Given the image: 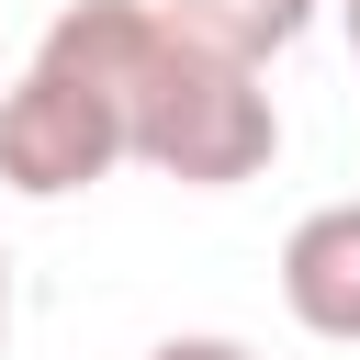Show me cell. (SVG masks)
<instances>
[{
  "instance_id": "cell-1",
  "label": "cell",
  "mask_w": 360,
  "mask_h": 360,
  "mask_svg": "<svg viewBox=\"0 0 360 360\" xmlns=\"http://www.w3.org/2000/svg\"><path fill=\"white\" fill-rule=\"evenodd\" d=\"M45 45H68L79 68L112 79L124 158H146L180 191H236V180H259L281 158V101L259 90V68L180 34L158 0H68L45 22Z\"/></svg>"
},
{
  "instance_id": "cell-2",
  "label": "cell",
  "mask_w": 360,
  "mask_h": 360,
  "mask_svg": "<svg viewBox=\"0 0 360 360\" xmlns=\"http://www.w3.org/2000/svg\"><path fill=\"white\" fill-rule=\"evenodd\" d=\"M124 169V101L68 45H34V68L0 90V180L22 202H68Z\"/></svg>"
},
{
  "instance_id": "cell-3",
  "label": "cell",
  "mask_w": 360,
  "mask_h": 360,
  "mask_svg": "<svg viewBox=\"0 0 360 360\" xmlns=\"http://www.w3.org/2000/svg\"><path fill=\"white\" fill-rule=\"evenodd\" d=\"M281 304H292L304 338L360 349V202H315L281 236Z\"/></svg>"
},
{
  "instance_id": "cell-4",
  "label": "cell",
  "mask_w": 360,
  "mask_h": 360,
  "mask_svg": "<svg viewBox=\"0 0 360 360\" xmlns=\"http://www.w3.org/2000/svg\"><path fill=\"white\" fill-rule=\"evenodd\" d=\"M180 34H202V45H225V56H248V68H270L281 45H304V22H315V0H158Z\"/></svg>"
},
{
  "instance_id": "cell-5",
  "label": "cell",
  "mask_w": 360,
  "mask_h": 360,
  "mask_svg": "<svg viewBox=\"0 0 360 360\" xmlns=\"http://www.w3.org/2000/svg\"><path fill=\"white\" fill-rule=\"evenodd\" d=\"M146 360H259V349H248V338H158Z\"/></svg>"
},
{
  "instance_id": "cell-6",
  "label": "cell",
  "mask_w": 360,
  "mask_h": 360,
  "mask_svg": "<svg viewBox=\"0 0 360 360\" xmlns=\"http://www.w3.org/2000/svg\"><path fill=\"white\" fill-rule=\"evenodd\" d=\"M0 338H11V248H0Z\"/></svg>"
},
{
  "instance_id": "cell-7",
  "label": "cell",
  "mask_w": 360,
  "mask_h": 360,
  "mask_svg": "<svg viewBox=\"0 0 360 360\" xmlns=\"http://www.w3.org/2000/svg\"><path fill=\"white\" fill-rule=\"evenodd\" d=\"M338 22H349V56H360V0H338Z\"/></svg>"
}]
</instances>
